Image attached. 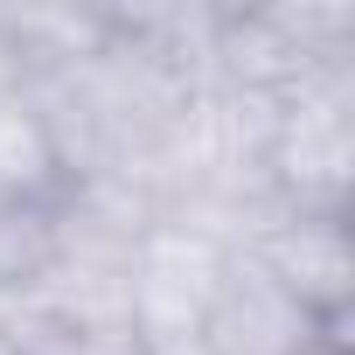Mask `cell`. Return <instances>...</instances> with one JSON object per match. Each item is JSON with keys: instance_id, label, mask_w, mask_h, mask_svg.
I'll return each instance as SVG.
<instances>
[{"instance_id": "6da1fadb", "label": "cell", "mask_w": 355, "mask_h": 355, "mask_svg": "<svg viewBox=\"0 0 355 355\" xmlns=\"http://www.w3.org/2000/svg\"><path fill=\"white\" fill-rule=\"evenodd\" d=\"M265 196L293 209H348L355 189V63H334L265 105Z\"/></svg>"}, {"instance_id": "7a4b0ae2", "label": "cell", "mask_w": 355, "mask_h": 355, "mask_svg": "<svg viewBox=\"0 0 355 355\" xmlns=\"http://www.w3.org/2000/svg\"><path fill=\"white\" fill-rule=\"evenodd\" d=\"M355 63V8H313V0H279V8H223L216 28V91L230 98H286L293 84Z\"/></svg>"}, {"instance_id": "3957f363", "label": "cell", "mask_w": 355, "mask_h": 355, "mask_svg": "<svg viewBox=\"0 0 355 355\" xmlns=\"http://www.w3.org/2000/svg\"><path fill=\"white\" fill-rule=\"evenodd\" d=\"M230 258V230L202 209H160L132 258H125V300H132V334H202L216 272Z\"/></svg>"}, {"instance_id": "277c9868", "label": "cell", "mask_w": 355, "mask_h": 355, "mask_svg": "<svg viewBox=\"0 0 355 355\" xmlns=\"http://www.w3.org/2000/svg\"><path fill=\"white\" fill-rule=\"evenodd\" d=\"M237 244H244L320 327H348V300H355V237H348V209L258 202V209L244 216Z\"/></svg>"}, {"instance_id": "5b68a950", "label": "cell", "mask_w": 355, "mask_h": 355, "mask_svg": "<svg viewBox=\"0 0 355 355\" xmlns=\"http://www.w3.org/2000/svg\"><path fill=\"white\" fill-rule=\"evenodd\" d=\"M320 334H348V327H320L244 244H230L216 293H209V313H202L209 355H300Z\"/></svg>"}, {"instance_id": "8992f818", "label": "cell", "mask_w": 355, "mask_h": 355, "mask_svg": "<svg viewBox=\"0 0 355 355\" xmlns=\"http://www.w3.org/2000/svg\"><path fill=\"white\" fill-rule=\"evenodd\" d=\"M63 189H70L63 182V160H56L49 125H42L28 84H21V91L0 98V209H42Z\"/></svg>"}, {"instance_id": "52a82bcc", "label": "cell", "mask_w": 355, "mask_h": 355, "mask_svg": "<svg viewBox=\"0 0 355 355\" xmlns=\"http://www.w3.org/2000/svg\"><path fill=\"white\" fill-rule=\"evenodd\" d=\"M139 355H209V341L202 334H146Z\"/></svg>"}, {"instance_id": "ba28073f", "label": "cell", "mask_w": 355, "mask_h": 355, "mask_svg": "<svg viewBox=\"0 0 355 355\" xmlns=\"http://www.w3.org/2000/svg\"><path fill=\"white\" fill-rule=\"evenodd\" d=\"M21 84H28V70H21V49H15L8 21H0V98H8V91H21Z\"/></svg>"}, {"instance_id": "9c48e42d", "label": "cell", "mask_w": 355, "mask_h": 355, "mask_svg": "<svg viewBox=\"0 0 355 355\" xmlns=\"http://www.w3.org/2000/svg\"><path fill=\"white\" fill-rule=\"evenodd\" d=\"M300 355H348V334H320V341H306Z\"/></svg>"}]
</instances>
